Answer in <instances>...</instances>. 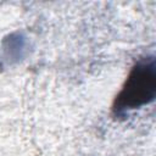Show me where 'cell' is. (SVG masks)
<instances>
[{"label":"cell","mask_w":156,"mask_h":156,"mask_svg":"<svg viewBox=\"0 0 156 156\" xmlns=\"http://www.w3.org/2000/svg\"><path fill=\"white\" fill-rule=\"evenodd\" d=\"M156 95V63L154 56L140 58L130 69L112 110L116 115L139 108L154 101Z\"/></svg>","instance_id":"1"}]
</instances>
